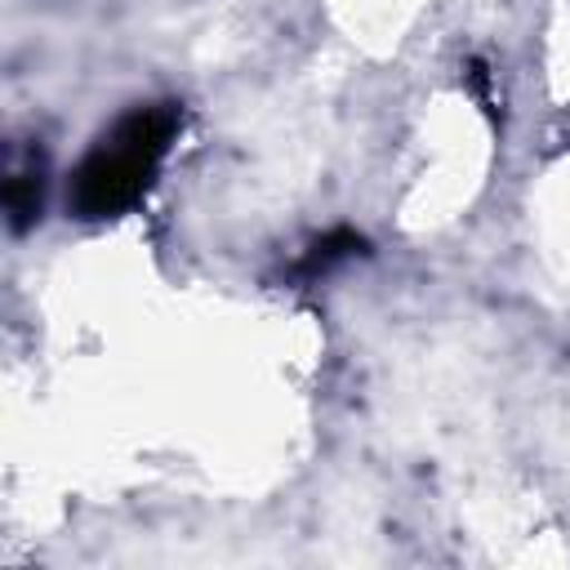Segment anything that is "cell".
Masks as SVG:
<instances>
[{
  "label": "cell",
  "mask_w": 570,
  "mask_h": 570,
  "mask_svg": "<svg viewBox=\"0 0 570 570\" xmlns=\"http://www.w3.org/2000/svg\"><path fill=\"white\" fill-rule=\"evenodd\" d=\"M178 125H183V107H174V102H151V107L125 111L76 165L71 209L80 218H116V214L134 209L151 191Z\"/></svg>",
  "instance_id": "6da1fadb"
},
{
  "label": "cell",
  "mask_w": 570,
  "mask_h": 570,
  "mask_svg": "<svg viewBox=\"0 0 570 570\" xmlns=\"http://www.w3.org/2000/svg\"><path fill=\"white\" fill-rule=\"evenodd\" d=\"M4 209L13 227H27L31 218H40V174H13L4 183Z\"/></svg>",
  "instance_id": "7a4b0ae2"
},
{
  "label": "cell",
  "mask_w": 570,
  "mask_h": 570,
  "mask_svg": "<svg viewBox=\"0 0 570 570\" xmlns=\"http://www.w3.org/2000/svg\"><path fill=\"white\" fill-rule=\"evenodd\" d=\"M352 254H361V236H352V232H330V236H321L316 245H312V254H307V272H325V267H334L338 258H352Z\"/></svg>",
  "instance_id": "3957f363"
}]
</instances>
